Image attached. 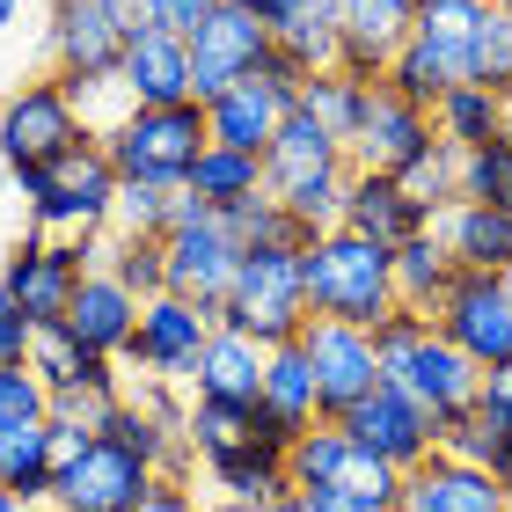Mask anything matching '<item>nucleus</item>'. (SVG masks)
Returning <instances> with one entry per match:
<instances>
[{"mask_svg": "<svg viewBox=\"0 0 512 512\" xmlns=\"http://www.w3.org/2000/svg\"><path fill=\"white\" fill-rule=\"evenodd\" d=\"M300 286H308V315L352 322V330H374V322L395 308L388 249L352 235V227H330V235L300 242Z\"/></svg>", "mask_w": 512, "mask_h": 512, "instance_id": "1", "label": "nucleus"}, {"mask_svg": "<svg viewBox=\"0 0 512 512\" xmlns=\"http://www.w3.org/2000/svg\"><path fill=\"white\" fill-rule=\"evenodd\" d=\"M15 191L30 198L37 235H110V205H118V169H110L103 139H81L44 169H15Z\"/></svg>", "mask_w": 512, "mask_h": 512, "instance_id": "2", "label": "nucleus"}, {"mask_svg": "<svg viewBox=\"0 0 512 512\" xmlns=\"http://www.w3.org/2000/svg\"><path fill=\"white\" fill-rule=\"evenodd\" d=\"M220 322H227V330H242V337H256L264 352H271V344H293L300 330H308L300 249H286V242H256V249H242Z\"/></svg>", "mask_w": 512, "mask_h": 512, "instance_id": "3", "label": "nucleus"}, {"mask_svg": "<svg viewBox=\"0 0 512 512\" xmlns=\"http://www.w3.org/2000/svg\"><path fill=\"white\" fill-rule=\"evenodd\" d=\"M213 147V132H205V103H169V110H132L103 132V154L118 183H169L183 191V176H191V161Z\"/></svg>", "mask_w": 512, "mask_h": 512, "instance_id": "4", "label": "nucleus"}, {"mask_svg": "<svg viewBox=\"0 0 512 512\" xmlns=\"http://www.w3.org/2000/svg\"><path fill=\"white\" fill-rule=\"evenodd\" d=\"M103 264V235H30L15 256H8V271H0V293L15 300V315L30 322H66V300H74V286L88 271Z\"/></svg>", "mask_w": 512, "mask_h": 512, "instance_id": "5", "label": "nucleus"}, {"mask_svg": "<svg viewBox=\"0 0 512 512\" xmlns=\"http://www.w3.org/2000/svg\"><path fill=\"white\" fill-rule=\"evenodd\" d=\"M132 30H139V0H52V15H44L52 74H59V81L118 74Z\"/></svg>", "mask_w": 512, "mask_h": 512, "instance_id": "6", "label": "nucleus"}, {"mask_svg": "<svg viewBox=\"0 0 512 512\" xmlns=\"http://www.w3.org/2000/svg\"><path fill=\"white\" fill-rule=\"evenodd\" d=\"M300 81H308V66H293V59L271 44V59L256 66L249 81L220 88V96L205 103V132H213V147L264 154V147H271V132L286 125V110L300 103Z\"/></svg>", "mask_w": 512, "mask_h": 512, "instance_id": "7", "label": "nucleus"}, {"mask_svg": "<svg viewBox=\"0 0 512 512\" xmlns=\"http://www.w3.org/2000/svg\"><path fill=\"white\" fill-rule=\"evenodd\" d=\"M81 139H96V132L81 125V110L59 88V74L22 81L15 96L0 103V161H8V176L15 169H44V161H59L66 147H81Z\"/></svg>", "mask_w": 512, "mask_h": 512, "instance_id": "8", "label": "nucleus"}, {"mask_svg": "<svg viewBox=\"0 0 512 512\" xmlns=\"http://www.w3.org/2000/svg\"><path fill=\"white\" fill-rule=\"evenodd\" d=\"M154 461H139L132 447H118L110 432H96L81 447V461H66L52 476V498L44 512H139V498L154 491Z\"/></svg>", "mask_w": 512, "mask_h": 512, "instance_id": "9", "label": "nucleus"}, {"mask_svg": "<svg viewBox=\"0 0 512 512\" xmlns=\"http://www.w3.org/2000/svg\"><path fill=\"white\" fill-rule=\"evenodd\" d=\"M220 322L198 308V300H183V293H154V300H139V330H132V352L118 359L125 374H147V381H183L191 388V366L205 352V337H213Z\"/></svg>", "mask_w": 512, "mask_h": 512, "instance_id": "10", "label": "nucleus"}, {"mask_svg": "<svg viewBox=\"0 0 512 512\" xmlns=\"http://www.w3.org/2000/svg\"><path fill=\"white\" fill-rule=\"evenodd\" d=\"M183 44H191V81H198V103H213L220 88L249 81L256 66L271 59V22L256 15V8H242V0H220V8L205 15Z\"/></svg>", "mask_w": 512, "mask_h": 512, "instance_id": "11", "label": "nucleus"}, {"mask_svg": "<svg viewBox=\"0 0 512 512\" xmlns=\"http://www.w3.org/2000/svg\"><path fill=\"white\" fill-rule=\"evenodd\" d=\"M330 425H344V439H352V447H366V454H381L388 469H417V461L439 447L432 410H425V403H410V395L395 388V381H374L344 417H330Z\"/></svg>", "mask_w": 512, "mask_h": 512, "instance_id": "12", "label": "nucleus"}, {"mask_svg": "<svg viewBox=\"0 0 512 512\" xmlns=\"http://www.w3.org/2000/svg\"><path fill=\"white\" fill-rule=\"evenodd\" d=\"M432 330L447 337L454 352H469L483 374H491V366H512V300L498 286V271H461L454 293L439 300Z\"/></svg>", "mask_w": 512, "mask_h": 512, "instance_id": "13", "label": "nucleus"}, {"mask_svg": "<svg viewBox=\"0 0 512 512\" xmlns=\"http://www.w3.org/2000/svg\"><path fill=\"white\" fill-rule=\"evenodd\" d=\"M425 147H432V110L395 96L388 81H366V110H359L352 139H344V161H352V169H374V176H403Z\"/></svg>", "mask_w": 512, "mask_h": 512, "instance_id": "14", "label": "nucleus"}, {"mask_svg": "<svg viewBox=\"0 0 512 512\" xmlns=\"http://www.w3.org/2000/svg\"><path fill=\"white\" fill-rule=\"evenodd\" d=\"M161 256H169V293L198 300V308L220 322L227 286H235V264H242V242L227 235V220H220V213H205V220L169 227V235H161Z\"/></svg>", "mask_w": 512, "mask_h": 512, "instance_id": "15", "label": "nucleus"}, {"mask_svg": "<svg viewBox=\"0 0 512 512\" xmlns=\"http://www.w3.org/2000/svg\"><path fill=\"white\" fill-rule=\"evenodd\" d=\"M300 352L315 366V388H322V417H344L366 388L381 381V359H374V337L352 330V322H330V315H308L300 330Z\"/></svg>", "mask_w": 512, "mask_h": 512, "instance_id": "16", "label": "nucleus"}, {"mask_svg": "<svg viewBox=\"0 0 512 512\" xmlns=\"http://www.w3.org/2000/svg\"><path fill=\"white\" fill-rule=\"evenodd\" d=\"M381 381H395V388L410 395V403H425V410H432V425H439V417H461V410H469V395H476V381H483V366H476L469 352H454V344L439 337V330H425V337H417Z\"/></svg>", "mask_w": 512, "mask_h": 512, "instance_id": "17", "label": "nucleus"}, {"mask_svg": "<svg viewBox=\"0 0 512 512\" xmlns=\"http://www.w3.org/2000/svg\"><path fill=\"white\" fill-rule=\"evenodd\" d=\"M337 30H344V74L381 81L395 52L417 37V0H337Z\"/></svg>", "mask_w": 512, "mask_h": 512, "instance_id": "18", "label": "nucleus"}, {"mask_svg": "<svg viewBox=\"0 0 512 512\" xmlns=\"http://www.w3.org/2000/svg\"><path fill=\"white\" fill-rule=\"evenodd\" d=\"M403 512H512V498L498 491L491 469L432 447L417 469H403Z\"/></svg>", "mask_w": 512, "mask_h": 512, "instance_id": "19", "label": "nucleus"}, {"mask_svg": "<svg viewBox=\"0 0 512 512\" xmlns=\"http://www.w3.org/2000/svg\"><path fill=\"white\" fill-rule=\"evenodd\" d=\"M118 81L139 110H169V103H198V81H191V44L169 37V30H147L139 22L125 59H118Z\"/></svg>", "mask_w": 512, "mask_h": 512, "instance_id": "20", "label": "nucleus"}, {"mask_svg": "<svg viewBox=\"0 0 512 512\" xmlns=\"http://www.w3.org/2000/svg\"><path fill=\"white\" fill-rule=\"evenodd\" d=\"M300 432H286L264 403H227V395H191V454L213 461V454H235V447H271L286 454Z\"/></svg>", "mask_w": 512, "mask_h": 512, "instance_id": "21", "label": "nucleus"}, {"mask_svg": "<svg viewBox=\"0 0 512 512\" xmlns=\"http://www.w3.org/2000/svg\"><path fill=\"white\" fill-rule=\"evenodd\" d=\"M66 330H74V344H88L96 359H125L132 330H139V300L110 271H88L74 286V300H66Z\"/></svg>", "mask_w": 512, "mask_h": 512, "instance_id": "22", "label": "nucleus"}, {"mask_svg": "<svg viewBox=\"0 0 512 512\" xmlns=\"http://www.w3.org/2000/svg\"><path fill=\"white\" fill-rule=\"evenodd\" d=\"M344 227L366 235V242H381V249H395V242H410L417 227H432V220H425V205H417L395 176L352 169V191H344Z\"/></svg>", "mask_w": 512, "mask_h": 512, "instance_id": "23", "label": "nucleus"}, {"mask_svg": "<svg viewBox=\"0 0 512 512\" xmlns=\"http://www.w3.org/2000/svg\"><path fill=\"white\" fill-rule=\"evenodd\" d=\"M344 161V139L337 132H322L308 110H286V125L271 132V147H264V191L278 198V191H293V183H308V176H322V169H337Z\"/></svg>", "mask_w": 512, "mask_h": 512, "instance_id": "24", "label": "nucleus"}, {"mask_svg": "<svg viewBox=\"0 0 512 512\" xmlns=\"http://www.w3.org/2000/svg\"><path fill=\"white\" fill-rule=\"evenodd\" d=\"M432 235L447 242V256L461 271H505L512 264V205H447L432 220Z\"/></svg>", "mask_w": 512, "mask_h": 512, "instance_id": "25", "label": "nucleus"}, {"mask_svg": "<svg viewBox=\"0 0 512 512\" xmlns=\"http://www.w3.org/2000/svg\"><path fill=\"white\" fill-rule=\"evenodd\" d=\"M388 264H395V308H410V315H439V300H447L454 278H461V264L447 256V242H439L432 227H417L410 242H395Z\"/></svg>", "mask_w": 512, "mask_h": 512, "instance_id": "26", "label": "nucleus"}, {"mask_svg": "<svg viewBox=\"0 0 512 512\" xmlns=\"http://www.w3.org/2000/svg\"><path fill=\"white\" fill-rule=\"evenodd\" d=\"M256 388H264V344L220 322V330L205 337L198 366H191V395H227V403H256Z\"/></svg>", "mask_w": 512, "mask_h": 512, "instance_id": "27", "label": "nucleus"}, {"mask_svg": "<svg viewBox=\"0 0 512 512\" xmlns=\"http://www.w3.org/2000/svg\"><path fill=\"white\" fill-rule=\"evenodd\" d=\"M22 366H30L44 388H81V381H88V388H125V381H118V359H96L88 344H74L66 322H37Z\"/></svg>", "mask_w": 512, "mask_h": 512, "instance_id": "28", "label": "nucleus"}, {"mask_svg": "<svg viewBox=\"0 0 512 512\" xmlns=\"http://www.w3.org/2000/svg\"><path fill=\"white\" fill-rule=\"evenodd\" d=\"M256 403H264L286 432L322 425V388H315V366H308V352H300V337L264 352V388H256Z\"/></svg>", "mask_w": 512, "mask_h": 512, "instance_id": "29", "label": "nucleus"}, {"mask_svg": "<svg viewBox=\"0 0 512 512\" xmlns=\"http://www.w3.org/2000/svg\"><path fill=\"white\" fill-rule=\"evenodd\" d=\"M498 132H505V96H498V88H483V81H454L447 96L432 103V139H439V147H454V154L491 147Z\"/></svg>", "mask_w": 512, "mask_h": 512, "instance_id": "30", "label": "nucleus"}, {"mask_svg": "<svg viewBox=\"0 0 512 512\" xmlns=\"http://www.w3.org/2000/svg\"><path fill=\"white\" fill-rule=\"evenodd\" d=\"M198 469H205V483H213V498H235V505H256V512H271L293 491L286 483V454H271V447H235V454L198 461Z\"/></svg>", "mask_w": 512, "mask_h": 512, "instance_id": "31", "label": "nucleus"}, {"mask_svg": "<svg viewBox=\"0 0 512 512\" xmlns=\"http://www.w3.org/2000/svg\"><path fill=\"white\" fill-rule=\"evenodd\" d=\"M381 81L395 88V96H410L417 110H432L454 81H469V52H454V44H432V37H410Z\"/></svg>", "mask_w": 512, "mask_h": 512, "instance_id": "32", "label": "nucleus"}, {"mask_svg": "<svg viewBox=\"0 0 512 512\" xmlns=\"http://www.w3.org/2000/svg\"><path fill=\"white\" fill-rule=\"evenodd\" d=\"M183 191H191L205 213H227V205H242V198H264V154L205 147V154L191 161V176H183Z\"/></svg>", "mask_w": 512, "mask_h": 512, "instance_id": "33", "label": "nucleus"}, {"mask_svg": "<svg viewBox=\"0 0 512 512\" xmlns=\"http://www.w3.org/2000/svg\"><path fill=\"white\" fill-rule=\"evenodd\" d=\"M271 44L286 52L293 66H308V74H322V66L344 59V30H337V0H300L293 15L271 22Z\"/></svg>", "mask_w": 512, "mask_h": 512, "instance_id": "34", "label": "nucleus"}, {"mask_svg": "<svg viewBox=\"0 0 512 512\" xmlns=\"http://www.w3.org/2000/svg\"><path fill=\"white\" fill-rule=\"evenodd\" d=\"M52 417L44 425H22V432H0V491H22L30 505L52 498Z\"/></svg>", "mask_w": 512, "mask_h": 512, "instance_id": "35", "label": "nucleus"}, {"mask_svg": "<svg viewBox=\"0 0 512 512\" xmlns=\"http://www.w3.org/2000/svg\"><path fill=\"white\" fill-rule=\"evenodd\" d=\"M132 300H154L169 293V256H161V235H103V264Z\"/></svg>", "mask_w": 512, "mask_h": 512, "instance_id": "36", "label": "nucleus"}, {"mask_svg": "<svg viewBox=\"0 0 512 512\" xmlns=\"http://www.w3.org/2000/svg\"><path fill=\"white\" fill-rule=\"evenodd\" d=\"M300 110H308V118H315L322 132L352 139L359 110H366V81H359V74H344V66H322V74L300 81Z\"/></svg>", "mask_w": 512, "mask_h": 512, "instance_id": "37", "label": "nucleus"}, {"mask_svg": "<svg viewBox=\"0 0 512 512\" xmlns=\"http://www.w3.org/2000/svg\"><path fill=\"white\" fill-rule=\"evenodd\" d=\"M344 454H352L344 425H330V417H322V425H308V432L286 447V483H293V491H330L337 469H344Z\"/></svg>", "mask_w": 512, "mask_h": 512, "instance_id": "38", "label": "nucleus"}, {"mask_svg": "<svg viewBox=\"0 0 512 512\" xmlns=\"http://www.w3.org/2000/svg\"><path fill=\"white\" fill-rule=\"evenodd\" d=\"M344 191H352V161H337V169H322L308 183H293V191H278V205H286L308 235H330V227H344Z\"/></svg>", "mask_w": 512, "mask_h": 512, "instance_id": "39", "label": "nucleus"}, {"mask_svg": "<svg viewBox=\"0 0 512 512\" xmlns=\"http://www.w3.org/2000/svg\"><path fill=\"white\" fill-rule=\"evenodd\" d=\"M395 183H403V191H410L417 205H425V220H439L447 205H461V154L432 139V147L417 154V161H410V169L395 176Z\"/></svg>", "mask_w": 512, "mask_h": 512, "instance_id": "40", "label": "nucleus"}, {"mask_svg": "<svg viewBox=\"0 0 512 512\" xmlns=\"http://www.w3.org/2000/svg\"><path fill=\"white\" fill-rule=\"evenodd\" d=\"M169 227H176V191L169 183H118L110 235H169Z\"/></svg>", "mask_w": 512, "mask_h": 512, "instance_id": "41", "label": "nucleus"}, {"mask_svg": "<svg viewBox=\"0 0 512 512\" xmlns=\"http://www.w3.org/2000/svg\"><path fill=\"white\" fill-rule=\"evenodd\" d=\"M469 81H483V88H498V96H512V15L483 8L476 44H469Z\"/></svg>", "mask_w": 512, "mask_h": 512, "instance_id": "42", "label": "nucleus"}, {"mask_svg": "<svg viewBox=\"0 0 512 512\" xmlns=\"http://www.w3.org/2000/svg\"><path fill=\"white\" fill-rule=\"evenodd\" d=\"M461 198L469 205H512V147L505 139L461 154Z\"/></svg>", "mask_w": 512, "mask_h": 512, "instance_id": "43", "label": "nucleus"}, {"mask_svg": "<svg viewBox=\"0 0 512 512\" xmlns=\"http://www.w3.org/2000/svg\"><path fill=\"white\" fill-rule=\"evenodd\" d=\"M59 88H66V96H74L81 125L96 132V139H103L110 125H118V118H132V110H139V103L125 96V81H118V74H96V81H59Z\"/></svg>", "mask_w": 512, "mask_h": 512, "instance_id": "44", "label": "nucleus"}, {"mask_svg": "<svg viewBox=\"0 0 512 512\" xmlns=\"http://www.w3.org/2000/svg\"><path fill=\"white\" fill-rule=\"evenodd\" d=\"M125 388H52V425H81V432H103L110 417H118Z\"/></svg>", "mask_w": 512, "mask_h": 512, "instance_id": "45", "label": "nucleus"}, {"mask_svg": "<svg viewBox=\"0 0 512 512\" xmlns=\"http://www.w3.org/2000/svg\"><path fill=\"white\" fill-rule=\"evenodd\" d=\"M425 330H432V315H410V308H388V315L374 322V330H366V337H374V359H381V374H388V366H395V359H403V352H410V344H417V337H425Z\"/></svg>", "mask_w": 512, "mask_h": 512, "instance_id": "46", "label": "nucleus"}, {"mask_svg": "<svg viewBox=\"0 0 512 512\" xmlns=\"http://www.w3.org/2000/svg\"><path fill=\"white\" fill-rule=\"evenodd\" d=\"M213 8L220 0H139V22H147V30H169V37H191Z\"/></svg>", "mask_w": 512, "mask_h": 512, "instance_id": "47", "label": "nucleus"}, {"mask_svg": "<svg viewBox=\"0 0 512 512\" xmlns=\"http://www.w3.org/2000/svg\"><path fill=\"white\" fill-rule=\"evenodd\" d=\"M22 352H30V322L15 315V300L0 293V366H15Z\"/></svg>", "mask_w": 512, "mask_h": 512, "instance_id": "48", "label": "nucleus"}, {"mask_svg": "<svg viewBox=\"0 0 512 512\" xmlns=\"http://www.w3.org/2000/svg\"><path fill=\"white\" fill-rule=\"evenodd\" d=\"M139 512H198V491L191 483H176V476H161L147 498H139Z\"/></svg>", "mask_w": 512, "mask_h": 512, "instance_id": "49", "label": "nucleus"}, {"mask_svg": "<svg viewBox=\"0 0 512 512\" xmlns=\"http://www.w3.org/2000/svg\"><path fill=\"white\" fill-rule=\"evenodd\" d=\"M308 498H315V512H403V505H366L352 491H308Z\"/></svg>", "mask_w": 512, "mask_h": 512, "instance_id": "50", "label": "nucleus"}, {"mask_svg": "<svg viewBox=\"0 0 512 512\" xmlns=\"http://www.w3.org/2000/svg\"><path fill=\"white\" fill-rule=\"evenodd\" d=\"M242 8H256V15H264V22H278V15H293V8H300V0H242Z\"/></svg>", "mask_w": 512, "mask_h": 512, "instance_id": "51", "label": "nucleus"}, {"mask_svg": "<svg viewBox=\"0 0 512 512\" xmlns=\"http://www.w3.org/2000/svg\"><path fill=\"white\" fill-rule=\"evenodd\" d=\"M271 512H315V498H308V491H286V498H278Z\"/></svg>", "mask_w": 512, "mask_h": 512, "instance_id": "52", "label": "nucleus"}, {"mask_svg": "<svg viewBox=\"0 0 512 512\" xmlns=\"http://www.w3.org/2000/svg\"><path fill=\"white\" fill-rule=\"evenodd\" d=\"M491 476H498V491H505V498H512V447H505V454H498V461H491Z\"/></svg>", "mask_w": 512, "mask_h": 512, "instance_id": "53", "label": "nucleus"}, {"mask_svg": "<svg viewBox=\"0 0 512 512\" xmlns=\"http://www.w3.org/2000/svg\"><path fill=\"white\" fill-rule=\"evenodd\" d=\"M0 512H44V505H30L22 491H0Z\"/></svg>", "mask_w": 512, "mask_h": 512, "instance_id": "54", "label": "nucleus"}, {"mask_svg": "<svg viewBox=\"0 0 512 512\" xmlns=\"http://www.w3.org/2000/svg\"><path fill=\"white\" fill-rule=\"evenodd\" d=\"M198 512H256V505H235V498H198Z\"/></svg>", "mask_w": 512, "mask_h": 512, "instance_id": "55", "label": "nucleus"}, {"mask_svg": "<svg viewBox=\"0 0 512 512\" xmlns=\"http://www.w3.org/2000/svg\"><path fill=\"white\" fill-rule=\"evenodd\" d=\"M15 15H22V0H0V30H15Z\"/></svg>", "mask_w": 512, "mask_h": 512, "instance_id": "56", "label": "nucleus"}, {"mask_svg": "<svg viewBox=\"0 0 512 512\" xmlns=\"http://www.w3.org/2000/svg\"><path fill=\"white\" fill-rule=\"evenodd\" d=\"M498 139H505V147H512V96H505V132H498Z\"/></svg>", "mask_w": 512, "mask_h": 512, "instance_id": "57", "label": "nucleus"}, {"mask_svg": "<svg viewBox=\"0 0 512 512\" xmlns=\"http://www.w3.org/2000/svg\"><path fill=\"white\" fill-rule=\"evenodd\" d=\"M498 286H505V300H512V264H505V271H498Z\"/></svg>", "mask_w": 512, "mask_h": 512, "instance_id": "58", "label": "nucleus"}, {"mask_svg": "<svg viewBox=\"0 0 512 512\" xmlns=\"http://www.w3.org/2000/svg\"><path fill=\"white\" fill-rule=\"evenodd\" d=\"M491 8H498V15H512V0H491Z\"/></svg>", "mask_w": 512, "mask_h": 512, "instance_id": "59", "label": "nucleus"}, {"mask_svg": "<svg viewBox=\"0 0 512 512\" xmlns=\"http://www.w3.org/2000/svg\"><path fill=\"white\" fill-rule=\"evenodd\" d=\"M417 8H432V0H417Z\"/></svg>", "mask_w": 512, "mask_h": 512, "instance_id": "60", "label": "nucleus"}]
</instances>
